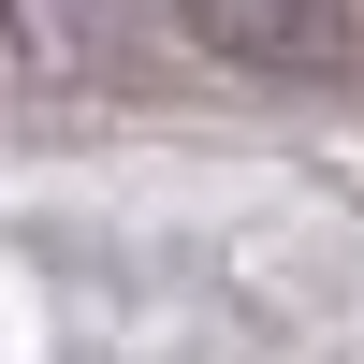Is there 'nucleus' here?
I'll return each mask as SVG.
<instances>
[{
    "instance_id": "f257e3e1",
    "label": "nucleus",
    "mask_w": 364,
    "mask_h": 364,
    "mask_svg": "<svg viewBox=\"0 0 364 364\" xmlns=\"http://www.w3.org/2000/svg\"><path fill=\"white\" fill-rule=\"evenodd\" d=\"M175 29L233 73H321L336 58V0H175Z\"/></svg>"
},
{
    "instance_id": "f03ea898",
    "label": "nucleus",
    "mask_w": 364,
    "mask_h": 364,
    "mask_svg": "<svg viewBox=\"0 0 364 364\" xmlns=\"http://www.w3.org/2000/svg\"><path fill=\"white\" fill-rule=\"evenodd\" d=\"M102 0H0V73H73Z\"/></svg>"
}]
</instances>
